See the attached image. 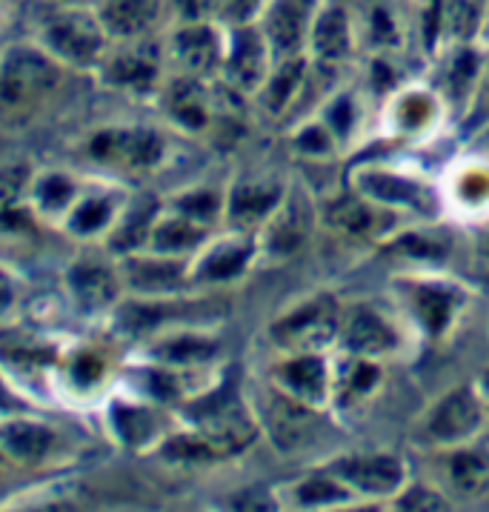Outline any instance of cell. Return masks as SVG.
<instances>
[{
    "mask_svg": "<svg viewBox=\"0 0 489 512\" xmlns=\"http://www.w3.org/2000/svg\"><path fill=\"white\" fill-rule=\"evenodd\" d=\"M272 204H275V192H266V189H244V192L235 195V215H241V218H258V215H264Z\"/></svg>",
    "mask_w": 489,
    "mask_h": 512,
    "instance_id": "20",
    "label": "cell"
},
{
    "mask_svg": "<svg viewBox=\"0 0 489 512\" xmlns=\"http://www.w3.org/2000/svg\"><path fill=\"white\" fill-rule=\"evenodd\" d=\"M155 78V63L143 52H126L109 63V81L118 86H146Z\"/></svg>",
    "mask_w": 489,
    "mask_h": 512,
    "instance_id": "13",
    "label": "cell"
},
{
    "mask_svg": "<svg viewBox=\"0 0 489 512\" xmlns=\"http://www.w3.org/2000/svg\"><path fill=\"white\" fill-rule=\"evenodd\" d=\"M401 507H404V510H444L447 504H444L441 498H435L432 492L415 490V492H409L407 498L401 501Z\"/></svg>",
    "mask_w": 489,
    "mask_h": 512,
    "instance_id": "26",
    "label": "cell"
},
{
    "mask_svg": "<svg viewBox=\"0 0 489 512\" xmlns=\"http://www.w3.org/2000/svg\"><path fill=\"white\" fill-rule=\"evenodd\" d=\"M306 6L309 0H284L269 23V32H272V41L281 52H289L301 43L304 35V21H306Z\"/></svg>",
    "mask_w": 489,
    "mask_h": 512,
    "instance_id": "9",
    "label": "cell"
},
{
    "mask_svg": "<svg viewBox=\"0 0 489 512\" xmlns=\"http://www.w3.org/2000/svg\"><path fill=\"white\" fill-rule=\"evenodd\" d=\"M452 478L469 495H481L489 487V461L484 455H478V452L458 455L452 461Z\"/></svg>",
    "mask_w": 489,
    "mask_h": 512,
    "instance_id": "15",
    "label": "cell"
},
{
    "mask_svg": "<svg viewBox=\"0 0 489 512\" xmlns=\"http://www.w3.org/2000/svg\"><path fill=\"white\" fill-rule=\"evenodd\" d=\"M301 495H304V501H329V498H338L341 492L326 481H315V484H306Z\"/></svg>",
    "mask_w": 489,
    "mask_h": 512,
    "instance_id": "28",
    "label": "cell"
},
{
    "mask_svg": "<svg viewBox=\"0 0 489 512\" xmlns=\"http://www.w3.org/2000/svg\"><path fill=\"white\" fill-rule=\"evenodd\" d=\"M244 261L246 249H218L204 264V275L206 278H232L235 272H241Z\"/></svg>",
    "mask_w": 489,
    "mask_h": 512,
    "instance_id": "19",
    "label": "cell"
},
{
    "mask_svg": "<svg viewBox=\"0 0 489 512\" xmlns=\"http://www.w3.org/2000/svg\"><path fill=\"white\" fill-rule=\"evenodd\" d=\"M215 3L218 0H178V9L184 12L186 18H204V15H209L212 9H215Z\"/></svg>",
    "mask_w": 489,
    "mask_h": 512,
    "instance_id": "29",
    "label": "cell"
},
{
    "mask_svg": "<svg viewBox=\"0 0 489 512\" xmlns=\"http://www.w3.org/2000/svg\"><path fill=\"white\" fill-rule=\"evenodd\" d=\"M418 304H421V312H424V318H427V324L432 329L444 327L447 324V315H449V298L444 292H421V298H418Z\"/></svg>",
    "mask_w": 489,
    "mask_h": 512,
    "instance_id": "22",
    "label": "cell"
},
{
    "mask_svg": "<svg viewBox=\"0 0 489 512\" xmlns=\"http://www.w3.org/2000/svg\"><path fill=\"white\" fill-rule=\"evenodd\" d=\"M349 347L361 349V352H378L392 344V332H389L375 315L361 312L355 315V321L349 324Z\"/></svg>",
    "mask_w": 489,
    "mask_h": 512,
    "instance_id": "14",
    "label": "cell"
},
{
    "mask_svg": "<svg viewBox=\"0 0 489 512\" xmlns=\"http://www.w3.org/2000/svg\"><path fill=\"white\" fill-rule=\"evenodd\" d=\"M161 0H103L101 23L109 38L135 41L158 21Z\"/></svg>",
    "mask_w": 489,
    "mask_h": 512,
    "instance_id": "4",
    "label": "cell"
},
{
    "mask_svg": "<svg viewBox=\"0 0 489 512\" xmlns=\"http://www.w3.org/2000/svg\"><path fill=\"white\" fill-rule=\"evenodd\" d=\"M312 415L301 407H295L292 401H284V398H272L269 404V432L272 438L278 441V447H295L309 438L312 432Z\"/></svg>",
    "mask_w": 489,
    "mask_h": 512,
    "instance_id": "8",
    "label": "cell"
},
{
    "mask_svg": "<svg viewBox=\"0 0 489 512\" xmlns=\"http://www.w3.org/2000/svg\"><path fill=\"white\" fill-rule=\"evenodd\" d=\"M12 404H15V401L9 398V392L3 390V384H0V410H15Z\"/></svg>",
    "mask_w": 489,
    "mask_h": 512,
    "instance_id": "31",
    "label": "cell"
},
{
    "mask_svg": "<svg viewBox=\"0 0 489 512\" xmlns=\"http://www.w3.org/2000/svg\"><path fill=\"white\" fill-rule=\"evenodd\" d=\"M338 470L352 484L369 492H389L401 484V464L392 458H358L341 464Z\"/></svg>",
    "mask_w": 489,
    "mask_h": 512,
    "instance_id": "6",
    "label": "cell"
},
{
    "mask_svg": "<svg viewBox=\"0 0 489 512\" xmlns=\"http://www.w3.org/2000/svg\"><path fill=\"white\" fill-rule=\"evenodd\" d=\"M58 78L55 61L38 49L18 46L6 52L0 61V112L21 115L35 109L58 86Z\"/></svg>",
    "mask_w": 489,
    "mask_h": 512,
    "instance_id": "1",
    "label": "cell"
},
{
    "mask_svg": "<svg viewBox=\"0 0 489 512\" xmlns=\"http://www.w3.org/2000/svg\"><path fill=\"white\" fill-rule=\"evenodd\" d=\"M198 238V232L192 229L189 221H169L166 226H161L155 232V241L163 246V249H178V246L192 244Z\"/></svg>",
    "mask_w": 489,
    "mask_h": 512,
    "instance_id": "23",
    "label": "cell"
},
{
    "mask_svg": "<svg viewBox=\"0 0 489 512\" xmlns=\"http://www.w3.org/2000/svg\"><path fill=\"white\" fill-rule=\"evenodd\" d=\"M172 112L178 121H184L186 126H201L204 123V101L198 95V89L192 86H178L172 92Z\"/></svg>",
    "mask_w": 489,
    "mask_h": 512,
    "instance_id": "18",
    "label": "cell"
},
{
    "mask_svg": "<svg viewBox=\"0 0 489 512\" xmlns=\"http://www.w3.org/2000/svg\"><path fill=\"white\" fill-rule=\"evenodd\" d=\"M43 43L49 52L66 63H95L106 46V29L101 18L81 9H58L43 21Z\"/></svg>",
    "mask_w": 489,
    "mask_h": 512,
    "instance_id": "2",
    "label": "cell"
},
{
    "mask_svg": "<svg viewBox=\"0 0 489 512\" xmlns=\"http://www.w3.org/2000/svg\"><path fill=\"white\" fill-rule=\"evenodd\" d=\"M335 221L344 224L347 229H364V226H369V212L361 204L347 201V204H341L335 209Z\"/></svg>",
    "mask_w": 489,
    "mask_h": 512,
    "instance_id": "25",
    "label": "cell"
},
{
    "mask_svg": "<svg viewBox=\"0 0 489 512\" xmlns=\"http://www.w3.org/2000/svg\"><path fill=\"white\" fill-rule=\"evenodd\" d=\"M92 149H95V155L101 161L141 169V166H152L158 161L161 141L152 132H146V129H121V132H103V135H98Z\"/></svg>",
    "mask_w": 489,
    "mask_h": 512,
    "instance_id": "3",
    "label": "cell"
},
{
    "mask_svg": "<svg viewBox=\"0 0 489 512\" xmlns=\"http://www.w3.org/2000/svg\"><path fill=\"white\" fill-rule=\"evenodd\" d=\"M478 421H481V412H478V404L472 401V395L469 392H455L432 415L429 430H432L435 438L455 441V438H464V435L475 430Z\"/></svg>",
    "mask_w": 489,
    "mask_h": 512,
    "instance_id": "5",
    "label": "cell"
},
{
    "mask_svg": "<svg viewBox=\"0 0 489 512\" xmlns=\"http://www.w3.org/2000/svg\"><path fill=\"white\" fill-rule=\"evenodd\" d=\"M72 287H75V295L81 298L83 304L103 307L115 295V278L101 264H83V267L72 272Z\"/></svg>",
    "mask_w": 489,
    "mask_h": 512,
    "instance_id": "10",
    "label": "cell"
},
{
    "mask_svg": "<svg viewBox=\"0 0 489 512\" xmlns=\"http://www.w3.org/2000/svg\"><path fill=\"white\" fill-rule=\"evenodd\" d=\"M255 3L258 0H232L229 6H232V12H235V18H246L252 9H255Z\"/></svg>",
    "mask_w": 489,
    "mask_h": 512,
    "instance_id": "30",
    "label": "cell"
},
{
    "mask_svg": "<svg viewBox=\"0 0 489 512\" xmlns=\"http://www.w3.org/2000/svg\"><path fill=\"white\" fill-rule=\"evenodd\" d=\"M178 55L192 69H209L215 61V41L206 29H186L178 35Z\"/></svg>",
    "mask_w": 489,
    "mask_h": 512,
    "instance_id": "17",
    "label": "cell"
},
{
    "mask_svg": "<svg viewBox=\"0 0 489 512\" xmlns=\"http://www.w3.org/2000/svg\"><path fill=\"white\" fill-rule=\"evenodd\" d=\"M487 109H489V83H487Z\"/></svg>",
    "mask_w": 489,
    "mask_h": 512,
    "instance_id": "32",
    "label": "cell"
},
{
    "mask_svg": "<svg viewBox=\"0 0 489 512\" xmlns=\"http://www.w3.org/2000/svg\"><path fill=\"white\" fill-rule=\"evenodd\" d=\"M232 78L241 81L244 86H252L261 75V46L255 41V35H241L235 43V52H232Z\"/></svg>",
    "mask_w": 489,
    "mask_h": 512,
    "instance_id": "16",
    "label": "cell"
},
{
    "mask_svg": "<svg viewBox=\"0 0 489 512\" xmlns=\"http://www.w3.org/2000/svg\"><path fill=\"white\" fill-rule=\"evenodd\" d=\"M487 390H489V378H487Z\"/></svg>",
    "mask_w": 489,
    "mask_h": 512,
    "instance_id": "33",
    "label": "cell"
},
{
    "mask_svg": "<svg viewBox=\"0 0 489 512\" xmlns=\"http://www.w3.org/2000/svg\"><path fill=\"white\" fill-rule=\"evenodd\" d=\"M298 72H301V66H289L284 75L275 81V89H272V103H275V109L286 101V95H289L292 83L298 81Z\"/></svg>",
    "mask_w": 489,
    "mask_h": 512,
    "instance_id": "27",
    "label": "cell"
},
{
    "mask_svg": "<svg viewBox=\"0 0 489 512\" xmlns=\"http://www.w3.org/2000/svg\"><path fill=\"white\" fill-rule=\"evenodd\" d=\"M286 387L292 392H298L306 401H321L326 392V375L321 361L315 358H301L295 364H289L284 369Z\"/></svg>",
    "mask_w": 489,
    "mask_h": 512,
    "instance_id": "11",
    "label": "cell"
},
{
    "mask_svg": "<svg viewBox=\"0 0 489 512\" xmlns=\"http://www.w3.org/2000/svg\"><path fill=\"white\" fill-rule=\"evenodd\" d=\"M315 49L324 61H341L349 52V38H347V21L344 15L335 9V12H326L318 29H315Z\"/></svg>",
    "mask_w": 489,
    "mask_h": 512,
    "instance_id": "12",
    "label": "cell"
},
{
    "mask_svg": "<svg viewBox=\"0 0 489 512\" xmlns=\"http://www.w3.org/2000/svg\"><path fill=\"white\" fill-rule=\"evenodd\" d=\"M52 441L55 435L38 424H0V447L18 461H41Z\"/></svg>",
    "mask_w": 489,
    "mask_h": 512,
    "instance_id": "7",
    "label": "cell"
},
{
    "mask_svg": "<svg viewBox=\"0 0 489 512\" xmlns=\"http://www.w3.org/2000/svg\"><path fill=\"white\" fill-rule=\"evenodd\" d=\"M369 189H375V195H381L384 201H412L415 189L404 181H395V178H387V175H375L369 181Z\"/></svg>",
    "mask_w": 489,
    "mask_h": 512,
    "instance_id": "24",
    "label": "cell"
},
{
    "mask_svg": "<svg viewBox=\"0 0 489 512\" xmlns=\"http://www.w3.org/2000/svg\"><path fill=\"white\" fill-rule=\"evenodd\" d=\"M106 221H109V206H106V201H101V198H92V201H86V204L75 212V229L78 232H98V229H103L106 226Z\"/></svg>",
    "mask_w": 489,
    "mask_h": 512,
    "instance_id": "21",
    "label": "cell"
}]
</instances>
